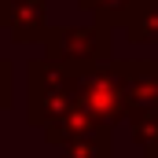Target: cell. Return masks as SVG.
<instances>
[{
    "mask_svg": "<svg viewBox=\"0 0 158 158\" xmlns=\"http://www.w3.org/2000/svg\"><path fill=\"white\" fill-rule=\"evenodd\" d=\"M40 44H44V59H52L55 66H63L70 74L114 59L110 30L99 22H88V26H52L48 22Z\"/></svg>",
    "mask_w": 158,
    "mask_h": 158,
    "instance_id": "cell-1",
    "label": "cell"
},
{
    "mask_svg": "<svg viewBox=\"0 0 158 158\" xmlns=\"http://www.w3.org/2000/svg\"><path fill=\"white\" fill-rule=\"evenodd\" d=\"M26 74H30V125L44 129L52 118H59L70 107H77L74 103V74L70 70H63V66H55L52 59L40 55V59H33L26 66Z\"/></svg>",
    "mask_w": 158,
    "mask_h": 158,
    "instance_id": "cell-2",
    "label": "cell"
},
{
    "mask_svg": "<svg viewBox=\"0 0 158 158\" xmlns=\"http://www.w3.org/2000/svg\"><path fill=\"white\" fill-rule=\"evenodd\" d=\"M74 103L110 129L125 121V92H121V81L110 70V63L74 70Z\"/></svg>",
    "mask_w": 158,
    "mask_h": 158,
    "instance_id": "cell-3",
    "label": "cell"
},
{
    "mask_svg": "<svg viewBox=\"0 0 158 158\" xmlns=\"http://www.w3.org/2000/svg\"><path fill=\"white\" fill-rule=\"evenodd\" d=\"M125 92V118L158 114V59H110Z\"/></svg>",
    "mask_w": 158,
    "mask_h": 158,
    "instance_id": "cell-4",
    "label": "cell"
},
{
    "mask_svg": "<svg viewBox=\"0 0 158 158\" xmlns=\"http://www.w3.org/2000/svg\"><path fill=\"white\" fill-rule=\"evenodd\" d=\"M0 30L15 44H40L48 30V0H0Z\"/></svg>",
    "mask_w": 158,
    "mask_h": 158,
    "instance_id": "cell-5",
    "label": "cell"
},
{
    "mask_svg": "<svg viewBox=\"0 0 158 158\" xmlns=\"http://www.w3.org/2000/svg\"><path fill=\"white\" fill-rule=\"evenodd\" d=\"M103 121H96L88 110H81V107H70L66 114H59V118H52L44 125V140L52 143V147H63V143H70V140H81V136H88V132H96Z\"/></svg>",
    "mask_w": 158,
    "mask_h": 158,
    "instance_id": "cell-6",
    "label": "cell"
},
{
    "mask_svg": "<svg viewBox=\"0 0 158 158\" xmlns=\"http://www.w3.org/2000/svg\"><path fill=\"white\" fill-rule=\"evenodd\" d=\"M121 30L129 44H158V0H140Z\"/></svg>",
    "mask_w": 158,
    "mask_h": 158,
    "instance_id": "cell-7",
    "label": "cell"
},
{
    "mask_svg": "<svg viewBox=\"0 0 158 158\" xmlns=\"http://www.w3.org/2000/svg\"><path fill=\"white\" fill-rule=\"evenodd\" d=\"M63 158H114V140H110V125H99L96 132L81 136V140H70L59 147Z\"/></svg>",
    "mask_w": 158,
    "mask_h": 158,
    "instance_id": "cell-8",
    "label": "cell"
},
{
    "mask_svg": "<svg viewBox=\"0 0 158 158\" xmlns=\"http://www.w3.org/2000/svg\"><path fill=\"white\" fill-rule=\"evenodd\" d=\"M77 4H81V11L92 15V22H99L107 30H114V26L121 30L129 22V15L136 11L140 0H77Z\"/></svg>",
    "mask_w": 158,
    "mask_h": 158,
    "instance_id": "cell-9",
    "label": "cell"
},
{
    "mask_svg": "<svg viewBox=\"0 0 158 158\" xmlns=\"http://www.w3.org/2000/svg\"><path fill=\"white\" fill-rule=\"evenodd\" d=\"M15 103V70L7 59H0V110H7Z\"/></svg>",
    "mask_w": 158,
    "mask_h": 158,
    "instance_id": "cell-10",
    "label": "cell"
}]
</instances>
